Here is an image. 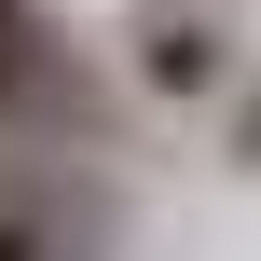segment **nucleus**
Returning <instances> with one entry per match:
<instances>
[{
  "mask_svg": "<svg viewBox=\"0 0 261 261\" xmlns=\"http://www.w3.org/2000/svg\"><path fill=\"white\" fill-rule=\"evenodd\" d=\"M55 83H69V41H55V14H41V0H0V124L55 110Z\"/></svg>",
  "mask_w": 261,
  "mask_h": 261,
  "instance_id": "nucleus-1",
  "label": "nucleus"
},
{
  "mask_svg": "<svg viewBox=\"0 0 261 261\" xmlns=\"http://www.w3.org/2000/svg\"><path fill=\"white\" fill-rule=\"evenodd\" d=\"M0 261H69V234L41 220V193H14V179H0Z\"/></svg>",
  "mask_w": 261,
  "mask_h": 261,
  "instance_id": "nucleus-2",
  "label": "nucleus"
},
{
  "mask_svg": "<svg viewBox=\"0 0 261 261\" xmlns=\"http://www.w3.org/2000/svg\"><path fill=\"white\" fill-rule=\"evenodd\" d=\"M151 69H165V83H206V69H220V28H165Z\"/></svg>",
  "mask_w": 261,
  "mask_h": 261,
  "instance_id": "nucleus-3",
  "label": "nucleus"
},
{
  "mask_svg": "<svg viewBox=\"0 0 261 261\" xmlns=\"http://www.w3.org/2000/svg\"><path fill=\"white\" fill-rule=\"evenodd\" d=\"M234 165H261V96H248V110H234Z\"/></svg>",
  "mask_w": 261,
  "mask_h": 261,
  "instance_id": "nucleus-4",
  "label": "nucleus"
}]
</instances>
